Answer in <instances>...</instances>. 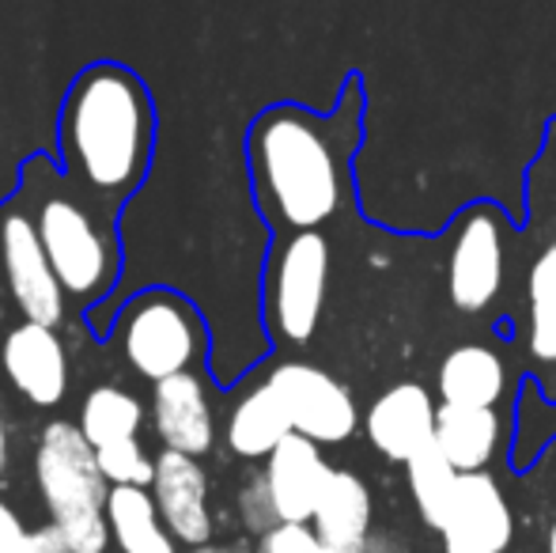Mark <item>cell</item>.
I'll use <instances>...</instances> for the list:
<instances>
[{"mask_svg": "<svg viewBox=\"0 0 556 553\" xmlns=\"http://www.w3.org/2000/svg\"><path fill=\"white\" fill-rule=\"evenodd\" d=\"M359 129V96L330 118L303 106H273L247 140L254 198L280 231H318L333 221L349 186V160Z\"/></svg>", "mask_w": 556, "mask_h": 553, "instance_id": "cell-1", "label": "cell"}, {"mask_svg": "<svg viewBox=\"0 0 556 553\" xmlns=\"http://www.w3.org/2000/svg\"><path fill=\"white\" fill-rule=\"evenodd\" d=\"M152 140V96L129 68L103 61L76 76L61 111V167L106 216L144 183Z\"/></svg>", "mask_w": 556, "mask_h": 553, "instance_id": "cell-2", "label": "cell"}, {"mask_svg": "<svg viewBox=\"0 0 556 553\" xmlns=\"http://www.w3.org/2000/svg\"><path fill=\"white\" fill-rule=\"evenodd\" d=\"M20 205L35 221L38 239H42L68 300L84 303V307L103 300L117 280V266H122V247H117L111 216L88 193L76 190L68 178L50 175L46 160H35L23 171Z\"/></svg>", "mask_w": 556, "mask_h": 553, "instance_id": "cell-3", "label": "cell"}, {"mask_svg": "<svg viewBox=\"0 0 556 553\" xmlns=\"http://www.w3.org/2000/svg\"><path fill=\"white\" fill-rule=\"evenodd\" d=\"M35 481L50 524L65 531L76 553L111 550L106 497L111 481L99 470V455L73 420H50L35 448Z\"/></svg>", "mask_w": 556, "mask_h": 553, "instance_id": "cell-4", "label": "cell"}, {"mask_svg": "<svg viewBox=\"0 0 556 553\" xmlns=\"http://www.w3.org/2000/svg\"><path fill=\"white\" fill-rule=\"evenodd\" d=\"M114 341L125 364L148 384L182 376L205 361V323L198 307L175 292H140L122 307L114 326Z\"/></svg>", "mask_w": 556, "mask_h": 553, "instance_id": "cell-5", "label": "cell"}, {"mask_svg": "<svg viewBox=\"0 0 556 553\" xmlns=\"http://www.w3.org/2000/svg\"><path fill=\"white\" fill-rule=\"evenodd\" d=\"M330 292V243L323 231H288L265 274V318L285 345L315 338Z\"/></svg>", "mask_w": 556, "mask_h": 553, "instance_id": "cell-6", "label": "cell"}, {"mask_svg": "<svg viewBox=\"0 0 556 553\" xmlns=\"http://www.w3.org/2000/svg\"><path fill=\"white\" fill-rule=\"evenodd\" d=\"M507 247H504V216L492 205H473L458 221L446 254V296L451 307L462 315H481L504 288Z\"/></svg>", "mask_w": 556, "mask_h": 553, "instance_id": "cell-7", "label": "cell"}, {"mask_svg": "<svg viewBox=\"0 0 556 553\" xmlns=\"http://www.w3.org/2000/svg\"><path fill=\"white\" fill-rule=\"evenodd\" d=\"M0 262H4V280L12 288L15 307L27 323L61 326L68 311V296L61 288L58 274L50 266L38 228L23 205L4 209L0 216Z\"/></svg>", "mask_w": 556, "mask_h": 553, "instance_id": "cell-8", "label": "cell"}, {"mask_svg": "<svg viewBox=\"0 0 556 553\" xmlns=\"http://www.w3.org/2000/svg\"><path fill=\"white\" fill-rule=\"evenodd\" d=\"M269 387L280 394L292 428L315 443H344L359 425L352 391L318 364L285 361L269 372Z\"/></svg>", "mask_w": 556, "mask_h": 553, "instance_id": "cell-9", "label": "cell"}, {"mask_svg": "<svg viewBox=\"0 0 556 553\" xmlns=\"http://www.w3.org/2000/svg\"><path fill=\"white\" fill-rule=\"evenodd\" d=\"M446 553H507L515 542V512L492 474H458L443 527Z\"/></svg>", "mask_w": 556, "mask_h": 553, "instance_id": "cell-10", "label": "cell"}, {"mask_svg": "<svg viewBox=\"0 0 556 553\" xmlns=\"http://www.w3.org/2000/svg\"><path fill=\"white\" fill-rule=\"evenodd\" d=\"M0 364H4V376L15 387V394H23L27 402H35V406L65 402L73 372H68V349L61 341L58 326L27 323L23 318L4 338Z\"/></svg>", "mask_w": 556, "mask_h": 553, "instance_id": "cell-11", "label": "cell"}, {"mask_svg": "<svg viewBox=\"0 0 556 553\" xmlns=\"http://www.w3.org/2000/svg\"><path fill=\"white\" fill-rule=\"evenodd\" d=\"M152 497L182 546H208L213 539V512H208V474L193 455L163 448L155 455Z\"/></svg>", "mask_w": 556, "mask_h": 553, "instance_id": "cell-12", "label": "cell"}, {"mask_svg": "<svg viewBox=\"0 0 556 553\" xmlns=\"http://www.w3.org/2000/svg\"><path fill=\"white\" fill-rule=\"evenodd\" d=\"M435 410L440 406H432L428 387L405 379L371 402V410L364 414V432L382 458L405 466L420 448L435 440Z\"/></svg>", "mask_w": 556, "mask_h": 553, "instance_id": "cell-13", "label": "cell"}, {"mask_svg": "<svg viewBox=\"0 0 556 553\" xmlns=\"http://www.w3.org/2000/svg\"><path fill=\"white\" fill-rule=\"evenodd\" d=\"M152 425L163 448L182 455H208L216 448V414L198 372L160 379L152 391Z\"/></svg>", "mask_w": 556, "mask_h": 553, "instance_id": "cell-14", "label": "cell"}, {"mask_svg": "<svg viewBox=\"0 0 556 553\" xmlns=\"http://www.w3.org/2000/svg\"><path fill=\"white\" fill-rule=\"evenodd\" d=\"M318 448L323 443L292 432L265 458V481H269L280 524H311V516H315L318 501L333 478V466L326 463Z\"/></svg>", "mask_w": 556, "mask_h": 553, "instance_id": "cell-15", "label": "cell"}, {"mask_svg": "<svg viewBox=\"0 0 556 553\" xmlns=\"http://www.w3.org/2000/svg\"><path fill=\"white\" fill-rule=\"evenodd\" d=\"M311 527L330 553H364L371 539V489L352 470H337L318 501Z\"/></svg>", "mask_w": 556, "mask_h": 553, "instance_id": "cell-16", "label": "cell"}, {"mask_svg": "<svg viewBox=\"0 0 556 553\" xmlns=\"http://www.w3.org/2000/svg\"><path fill=\"white\" fill-rule=\"evenodd\" d=\"M527 361L556 402V236L545 243L527 277Z\"/></svg>", "mask_w": 556, "mask_h": 553, "instance_id": "cell-17", "label": "cell"}, {"mask_svg": "<svg viewBox=\"0 0 556 553\" xmlns=\"http://www.w3.org/2000/svg\"><path fill=\"white\" fill-rule=\"evenodd\" d=\"M504 420L496 410L484 406H454L443 402L435 410V448L451 458L458 474H477L496 458Z\"/></svg>", "mask_w": 556, "mask_h": 553, "instance_id": "cell-18", "label": "cell"}, {"mask_svg": "<svg viewBox=\"0 0 556 553\" xmlns=\"http://www.w3.org/2000/svg\"><path fill=\"white\" fill-rule=\"evenodd\" d=\"M292 432H295L292 417H288L280 394L269 387V379L235 402V410L227 414V428H224L227 448L239 458H269Z\"/></svg>", "mask_w": 556, "mask_h": 553, "instance_id": "cell-19", "label": "cell"}, {"mask_svg": "<svg viewBox=\"0 0 556 553\" xmlns=\"http://www.w3.org/2000/svg\"><path fill=\"white\" fill-rule=\"evenodd\" d=\"M106 524L117 553H178L175 535L163 524L152 489L140 486H111L106 497Z\"/></svg>", "mask_w": 556, "mask_h": 553, "instance_id": "cell-20", "label": "cell"}, {"mask_svg": "<svg viewBox=\"0 0 556 553\" xmlns=\"http://www.w3.org/2000/svg\"><path fill=\"white\" fill-rule=\"evenodd\" d=\"M507 391V364L489 345H458L440 364V399L454 406L496 410Z\"/></svg>", "mask_w": 556, "mask_h": 553, "instance_id": "cell-21", "label": "cell"}, {"mask_svg": "<svg viewBox=\"0 0 556 553\" xmlns=\"http://www.w3.org/2000/svg\"><path fill=\"white\" fill-rule=\"evenodd\" d=\"M76 425H80V432L88 436L91 448H103V443L140 436L144 406H140L137 394L122 391V387H114V384H103V387H96V391H88Z\"/></svg>", "mask_w": 556, "mask_h": 553, "instance_id": "cell-22", "label": "cell"}, {"mask_svg": "<svg viewBox=\"0 0 556 553\" xmlns=\"http://www.w3.org/2000/svg\"><path fill=\"white\" fill-rule=\"evenodd\" d=\"M405 478H409L413 504H417L425 527L440 531L446 512H451L454 489H458V470L451 466V458H446L432 440L428 448H420L417 455L405 463Z\"/></svg>", "mask_w": 556, "mask_h": 553, "instance_id": "cell-23", "label": "cell"}, {"mask_svg": "<svg viewBox=\"0 0 556 553\" xmlns=\"http://www.w3.org/2000/svg\"><path fill=\"white\" fill-rule=\"evenodd\" d=\"M99 455V470L111 486H140V489H152V478H155V458L140 448L137 436L129 440H114V443H103L96 448Z\"/></svg>", "mask_w": 556, "mask_h": 553, "instance_id": "cell-24", "label": "cell"}, {"mask_svg": "<svg viewBox=\"0 0 556 553\" xmlns=\"http://www.w3.org/2000/svg\"><path fill=\"white\" fill-rule=\"evenodd\" d=\"M239 516H242V524H247V531H254L257 539L280 524V512H277V504H273L265 470L250 474V478L242 481V489H239Z\"/></svg>", "mask_w": 556, "mask_h": 553, "instance_id": "cell-25", "label": "cell"}, {"mask_svg": "<svg viewBox=\"0 0 556 553\" xmlns=\"http://www.w3.org/2000/svg\"><path fill=\"white\" fill-rule=\"evenodd\" d=\"M254 553H330L311 524H277L257 539Z\"/></svg>", "mask_w": 556, "mask_h": 553, "instance_id": "cell-26", "label": "cell"}, {"mask_svg": "<svg viewBox=\"0 0 556 553\" xmlns=\"http://www.w3.org/2000/svg\"><path fill=\"white\" fill-rule=\"evenodd\" d=\"M0 553H35L30 531L23 527V519L15 516V508L4 497H0Z\"/></svg>", "mask_w": 556, "mask_h": 553, "instance_id": "cell-27", "label": "cell"}, {"mask_svg": "<svg viewBox=\"0 0 556 553\" xmlns=\"http://www.w3.org/2000/svg\"><path fill=\"white\" fill-rule=\"evenodd\" d=\"M30 542H35V553H76L73 542L65 539L58 524H42L30 531Z\"/></svg>", "mask_w": 556, "mask_h": 553, "instance_id": "cell-28", "label": "cell"}, {"mask_svg": "<svg viewBox=\"0 0 556 553\" xmlns=\"http://www.w3.org/2000/svg\"><path fill=\"white\" fill-rule=\"evenodd\" d=\"M8 458H12V432H8V417L0 410V481L8 474Z\"/></svg>", "mask_w": 556, "mask_h": 553, "instance_id": "cell-29", "label": "cell"}, {"mask_svg": "<svg viewBox=\"0 0 556 553\" xmlns=\"http://www.w3.org/2000/svg\"><path fill=\"white\" fill-rule=\"evenodd\" d=\"M542 167L549 171V183L556 186V122L549 126V134H545V152H542Z\"/></svg>", "mask_w": 556, "mask_h": 553, "instance_id": "cell-30", "label": "cell"}, {"mask_svg": "<svg viewBox=\"0 0 556 553\" xmlns=\"http://www.w3.org/2000/svg\"><path fill=\"white\" fill-rule=\"evenodd\" d=\"M364 553H405V546H397V542L390 539V535H371V539H367V550Z\"/></svg>", "mask_w": 556, "mask_h": 553, "instance_id": "cell-31", "label": "cell"}, {"mask_svg": "<svg viewBox=\"0 0 556 553\" xmlns=\"http://www.w3.org/2000/svg\"><path fill=\"white\" fill-rule=\"evenodd\" d=\"M545 553H556V519L549 524V539H545Z\"/></svg>", "mask_w": 556, "mask_h": 553, "instance_id": "cell-32", "label": "cell"}, {"mask_svg": "<svg viewBox=\"0 0 556 553\" xmlns=\"http://www.w3.org/2000/svg\"><path fill=\"white\" fill-rule=\"evenodd\" d=\"M190 553H198V550H190Z\"/></svg>", "mask_w": 556, "mask_h": 553, "instance_id": "cell-33", "label": "cell"}]
</instances>
